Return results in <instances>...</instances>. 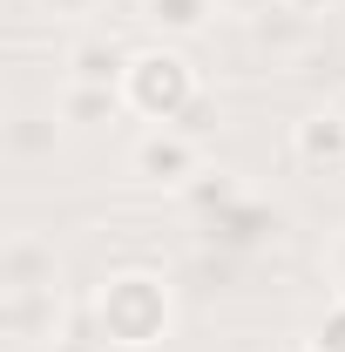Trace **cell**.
<instances>
[{"label": "cell", "mask_w": 345, "mask_h": 352, "mask_svg": "<svg viewBox=\"0 0 345 352\" xmlns=\"http://www.w3.org/2000/svg\"><path fill=\"white\" fill-rule=\"evenodd\" d=\"M237 197H244V183H237L230 170H203L197 183H190V190H183V204L197 210V223H203V217H216V210H223V204H237Z\"/></svg>", "instance_id": "obj_13"}, {"label": "cell", "mask_w": 345, "mask_h": 352, "mask_svg": "<svg viewBox=\"0 0 345 352\" xmlns=\"http://www.w3.org/2000/svg\"><path fill=\"white\" fill-rule=\"evenodd\" d=\"M0 332L14 346H54V339H68V298H61V285L54 292H7L0 298Z\"/></svg>", "instance_id": "obj_5"}, {"label": "cell", "mask_w": 345, "mask_h": 352, "mask_svg": "<svg viewBox=\"0 0 345 352\" xmlns=\"http://www.w3.org/2000/svg\"><path fill=\"white\" fill-rule=\"evenodd\" d=\"M203 237H210L216 251H264V244L285 237V210L244 190L237 204H223L216 217H203Z\"/></svg>", "instance_id": "obj_4"}, {"label": "cell", "mask_w": 345, "mask_h": 352, "mask_svg": "<svg viewBox=\"0 0 345 352\" xmlns=\"http://www.w3.org/2000/svg\"><path fill=\"white\" fill-rule=\"evenodd\" d=\"M244 34H251V47H258L264 61H298L304 47L318 41V21H304V14H291L278 0V7H264L258 21H244Z\"/></svg>", "instance_id": "obj_8"}, {"label": "cell", "mask_w": 345, "mask_h": 352, "mask_svg": "<svg viewBox=\"0 0 345 352\" xmlns=\"http://www.w3.org/2000/svg\"><path fill=\"white\" fill-rule=\"evenodd\" d=\"M61 285V264H54V244H41L34 230H14L0 244V298L7 292H54Z\"/></svg>", "instance_id": "obj_7"}, {"label": "cell", "mask_w": 345, "mask_h": 352, "mask_svg": "<svg viewBox=\"0 0 345 352\" xmlns=\"http://www.w3.org/2000/svg\"><path fill=\"white\" fill-rule=\"evenodd\" d=\"M129 61H135L129 41H115V34H82V41L68 47V82H82V88H122Z\"/></svg>", "instance_id": "obj_9"}, {"label": "cell", "mask_w": 345, "mask_h": 352, "mask_svg": "<svg viewBox=\"0 0 345 352\" xmlns=\"http://www.w3.org/2000/svg\"><path fill=\"white\" fill-rule=\"evenodd\" d=\"M47 21H88V14H102V0H34Z\"/></svg>", "instance_id": "obj_15"}, {"label": "cell", "mask_w": 345, "mask_h": 352, "mask_svg": "<svg viewBox=\"0 0 345 352\" xmlns=\"http://www.w3.org/2000/svg\"><path fill=\"white\" fill-rule=\"evenodd\" d=\"M325 271H332V292H345V223H339V237L325 244Z\"/></svg>", "instance_id": "obj_16"}, {"label": "cell", "mask_w": 345, "mask_h": 352, "mask_svg": "<svg viewBox=\"0 0 345 352\" xmlns=\"http://www.w3.org/2000/svg\"><path fill=\"white\" fill-rule=\"evenodd\" d=\"M298 346H304V352H345V292H332V298H325V311L304 325Z\"/></svg>", "instance_id": "obj_14"}, {"label": "cell", "mask_w": 345, "mask_h": 352, "mask_svg": "<svg viewBox=\"0 0 345 352\" xmlns=\"http://www.w3.org/2000/svg\"><path fill=\"white\" fill-rule=\"evenodd\" d=\"M285 7H291V14H304V21H325L339 0H285Z\"/></svg>", "instance_id": "obj_18"}, {"label": "cell", "mask_w": 345, "mask_h": 352, "mask_svg": "<svg viewBox=\"0 0 345 352\" xmlns=\"http://www.w3.org/2000/svg\"><path fill=\"white\" fill-rule=\"evenodd\" d=\"M129 176L135 183H149V190H190L197 176H203V142L190 129H142L129 142Z\"/></svg>", "instance_id": "obj_3"}, {"label": "cell", "mask_w": 345, "mask_h": 352, "mask_svg": "<svg viewBox=\"0 0 345 352\" xmlns=\"http://www.w3.org/2000/svg\"><path fill=\"white\" fill-rule=\"evenodd\" d=\"M291 352H304V346H291Z\"/></svg>", "instance_id": "obj_19"}, {"label": "cell", "mask_w": 345, "mask_h": 352, "mask_svg": "<svg viewBox=\"0 0 345 352\" xmlns=\"http://www.w3.org/2000/svg\"><path fill=\"white\" fill-rule=\"evenodd\" d=\"M291 163L304 176H345V109H311L291 122Z\"/></svg>", "instance_id": "obj_6"}, {"label": "cell", "mask_w": 345, "mask_h": 352, "mask_svg": "<svg viewBox=\"0 0 345 352\" xmlns=\"http://www.w3.org/2000/svg\"><path fill=\"white\" fill-rule=\"evenodd\" d=\"M135 14H142L163 41H190V34L210 28L223 7H216V0H135Z\"/></svg>", "instance_id": "obj_10"}, {"label": "cell", "mask_w": 345, "mask_h": 352, "mask_svg": "<svg viewBox=\"0 0 345 352\" xmlns=\"http://www.w3.org/2000/svg\"><path fill=\"white\" fill-rule=\"evenodd\" d=\"M54 142H61V116H14L7 122V156L14 163H41V156H54Z\"/></svg>", "instance_id": "obj_12"}, {"label": "cell", "mask_w": 345, "mask_h": 352, "mask_svg": "<svg viewBox=\"0 0 345 352\" xmlns=\"http://www.w3.org/2000/svg\"><path fill=\"white\" fill-rule=\"evenodd\" d=\"M88 325L115 352H149V346H163L176 325V292L163 285V271H142V264L109 271L95 285V298H88Z\"/></svg>", "instance_id": "obj_1"}, {"label": "cell", "mask_w": 345, "mask_h": 352, "mask_svg": "<svg viewBox=\"0 0 345 352\" xmlns=\"http://www.w3.org/2000/svg\"><path fill=\"white\" fill-rule=\"evenodd\" d=\"M216 7H223V14H237V21H258L264 7H278V0H216Z\"/></svg>", "instance_id": "obj_17"}, {"label": "cell", "mask_w": 345, "mask_h": 352, "mask_svg": "<svg viewBox=\"0 0 345 352\" xmlns=\"http://www.w3.org/2000/svg\"><path fill=\"white\" fill-rule=\"evenodd\" d=\"M54 116H61L68 129H109V122L129 116V109H122V88H82V82H68L61 102H54Z\"/></svg>", "instance_id": "obj_11"}, {"label": "cell", "mask_w": 345, "mask_h": 352, "mask_svg": "<svg viewBox=\"0 0 345 352\" xmlns=\"http://www.w3.org/2000/svg\"><path fill=\"white\" fill-rule=\"evenodd\" d=\"M197 61L183 54V47L156 41V47H135L129 75H122V109H129L135 122H149V129H176L190 109H197Z\"/></svg>", "instance_id": "obj_2"}]
</instances>
